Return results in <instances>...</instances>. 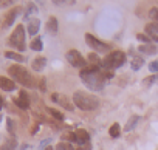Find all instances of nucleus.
I'll return each mask as SVG.
<instances>
[{
    "label": "nucleus",
    "mask_w": 158,
    "mask_h": 150,
    "mask_svg": "<svg viewBox=\"0 0 158 150\" xmlns=\"http://www.w3.org/2000/svg\"><path fill=\"white\" fill-rule=\"evenodd\" d=\"M79 78H81V81L84 82V85L92 91H101L106 87V81H107L104 78L102 68H99L98 65L82 68L81 73H79Z\"/></svg>",
    "instance_id": "1"
},
{
    "label": "nucleus",
    "mask_w": 158,
    "mask_h": 150,
    "mask_svg": "<svg viewBox=\"0 0 158 150\" xmlns=\"http://www.w3.org/2000/svg\"><path fill=\"white\" fill-rule=\"evenodd\" d=\"M8 73L14 82H19L20 85L27 87V88H36V81L33 79V76L30 74V71L22 67V65H11L8 68Z\"/></svg>",
    "instance_id": "2"
},
{
    "label": "nucleus",
    "mask_w": 158,
    "mask_h": 150,
    "mask_svg": "<svg viewBox=\"0 0 158 150\" xmlns=\"http://www.w3.org/2000/svg\"><path fill=\"white\" fill-rule=\"evenodd\" d=\"M73 104L84 111H93L99 107V99L85 91H76L73 95Z\"/></svg>",
    "instance_id": "3"
},
{
    "label": "nucleus",
    "mask_w": 158,
    "mask_h": 150,
    "mask_svg": "<svg viewBox=\"0 0 158 150\" xmlns=\"http://www.w3.org/2000/svg\"><path fill=\"white\" fill-rule=\"evenodd\" d=\"M124 63H126V53L119 50L110 51V54H107L102 60L104 70H116V68H121Z\"/></svg>",
    "instance_id": "4"
},
{
    "label": "nucleus",
    "mask_w": 158,
    "mask_h": 150,
    "mask_svg": "<svg viewBox=\"0 0 158 150\" xmlns=\"http://www.w3.org/2000/svg\"><path fill=\"white\" fill-rule=\"evenodd\" d=\"M10 47L16 48L17 51H25L27 45H25V26L20 23L14 28V31L11 33L10 39H8Z\"/></svg>",
    "instance_id": "5"
},
{
    "label": "nucleus",
    "mask_w": 158,
    "mask_h": 150,
    "mask_svg": "<svg viewBox=\"0 0 158 150\" xmlns=\"http://www.w3.org/2000/svg\"><path fill=\"white\" fill-rule=\"evenodd\" d=\"M85 42H87V45H89L93 51H96L98 54H104V53H109V51H110V45H109V43L99 40L98 37H95V36H92V34H85Z\"/></svg>",
    "instance_id": "6"
},
{
    "label": "nucleus",
    "mask_w": 158,
    "mask_h": 150,
    "mask_svg": "<svg viewBox=\"0 0 158 150\" xmlns=\"http://www.w3.org/2000/svg\"><path fill=\"white\" fill-rule=\"evenodd\" d=\"M65 57H67V62H68L71 67H74V68H85V67H87L85 57L79 53L77 50H70V51H67Z\"/></svg>",
    "instance_id": "7"
},
{
    "label": "nucleus",
    "mask_w": 158,
    "mask_h": 150,
    "mask_svg": "<svg viewBox=\"0 0 158 150\" xmlns=\"http://www.w3.org/2000/svg\"><path fill=\"white\" fill-rule=\"evenodd\" d=\"M74 138H76L74 142L79 144V147H84V144H85V145L90 144V135H89V132L84 130V128L76 130V132H74Z\"/></svg>",
    "instance_id": "8"
},
{
    "label": "nucleus",
    "mask_w": 158,
    "mask_h": 150,
    "mask_svg": "<svg viewBox=\"0 0 158 150\" xmlns=\"http://www.w3.org/2000/svg\"><path fill=\"white\" fill-rule=\"evenodd\" d=\"M14 104H16L19 108H22V110H28V108H30V96H28V93L22 90V91L19 93V96L14 99Z\"/></svg>",
    "instance_id": "9"
},
{
    "label": "nucleus",
    "mask_w": 158,
    "mask_h": 150,
    "mask_svg": "<svg viewBox=\"0 0 158 150\" xmlns=\"http://www.w3.org/2000/svg\"><path fill=\"white\" fill-rule=\"evenodd\" d=\"M19 14H20V8H11V10L6 13L5 19H3V26H5V28L11 26V25L14 23V20L17 19Z\"/></svg>",
    "instance_id": "10"
},
{
    "label": "nucleus",
    "mask_w": 158,
    "mask_h": 150,
    "mask_svg": "<svg viewBox=\"0 0 158 150\" xmlns=\"http://www.w3.org/2000/svg\"><path fill=\"white\" fill-rule=\"evenodd\" d=\"M39 30H40V20L37 19V17H31L30 20H28V26H27V33L30 34V36H36L37 33H39Z\"/></svg>",
    "instance_id": "11"
},
{
    "label": "nucleus",
    "mask_w": 158,
    "mask_h": 150,
    "mask_svg": "<svg viewBox=\"0 0 158 150\" xmlns=\"http://www.w3.org/2000/svg\"><path fill=\"white\" fill-rule=\"evenodd\" d=\"M16 82L10 78H5V76H0V88L3 91H14L16 90Z\"/></svg>",
    "instance_id": "12"
},
{
    "label": "nucleus",
    "mask_w": 158,
    "mask_h": 150,
    "mask_svg": "<svg viewBox=\"0 0 158 150\" xmlns=\"http://www.w3.org/2000/svg\"><path fill=\"white\" fill-rule=\"evenodd\" d=\"M138 51L143 53V54H147V56H153L158 53V47L153 45V43H143L138 47Z\"/></svg>",
    "instance_id": "13"
},
{
    "label": "nucleus",
    "mask_w": 158,
    "mask_h": 150,
    "mask_svg": "<svg viewBox=\"0 0 158 150\" xmlns=\"http://www.w3.org/2000/svg\"><path fill=\"white\" fill-rule=\"evenodd\" d=\"M45 67H47V57H44V56H39L31 62V68L34 71H42Z\"/></svg>",
    "instance_id": "14"
},
{
    "label": "nucleus",
    "mask_w": 158,
    "mask_h": 150,
    "mask_svg": "<svg viewBox=\"0 0 158 150\" xmlns=\"http://www.w3.org/2000/svg\"><path fill=\"white\" fill-rule=\"evenodd\" d=\"M57 30H59L57 19H56L54 16H51V17L48 19V22H47V33H50V34H56Z\"/></svg>",
    "instance_id": "15"
},
{
    "label": "nucleus",
    "mask_w": 158,
    "mask_h": 150,
    "mask_svg": "<svg viewBox=\"0 0 158 150\" xmlns=\"http://www.w3.org/2000/svg\"><path fill=\"white\" fill-rule=\"evenodd\" d=\"M144 31H146V34H147L150 39L158 37V25H156V23H147V25L144 26Z\"/></svg>",
    "instance_id": "16"
},
{
    "label": "nucleus",
    "mask_w": 158,
    "mask_h": 150,
    "mask_svg": "<svg viewBox=\"0 0 158 150\" xmlns=\"http://www.w3.org/2000/svg\"><path fill=\"white\" fill-rule=\"evenodd\" d=\"M5 57H6V59H11V60H16V62H19V63H23V62L27 60V57H23L20 53H16V51H6V53H5Z\"/></svg>",
    "instance_id": "17"
},
{
    "label": "nucleus",
    "mask_w": 158,
    "mask_h": 150,
    "mask_svg": "<svg viewBox=\"0 0 158 150\" xmlns=\"http://www.w3.org/2000/svg\"><path fill=\"white\" fill-rule=\"evenodd\" d=\"M138 122H139V116H138V115L132 116V118L127 121V124L124 125V132H132V130L138 125Z\"/></svg>",
    "instance_id": "18"
},
{
    "label": "nucleus",
    "mask_w": 158,
    "mask_h": 150,
    "mask_svg": "<svg viewBox=\"0 0 158 150\" xmlns=\"http://www.w3.org/2000/svg\"><path fill=\"white\" fill-rule=\"evenodd\" d=\"M30 48H31L33 51H36V53L42 51V50H44V42H42V39H40V37L33 39V42L30 43Z\"/></svg>",
    "instance_id": "19"
},
{
    "label": "nucleus",
    "mask_w": 158,
    "mask_h": 150,
    "mask_svg": "<svg viewBox=\"0 0 158 150\" xmlns=\"http://www.w3.org/2000/svg\"><path fill=\"white\" fill-rule=\"evenodd\" d=\"M109 135L112 136V138H119V135H121V125L118 124V122H115V124H112L110 125V128H109Z\"/></svg>",
    "instance_id": "20"
},
{
    "label": "nucleus",
    "mask_w": 158,
    "mask_h": 150,
    "mask_svg": "<svg viewBox=\"0 0 158 150\" xmlns=\"http://www.w3.org/2000/svg\"><path fill=\"white\" fill-rule=\"evenodd\" d=\"M132 70H135V71H139L141 70V67L144 65V59L143 57H139V56H136V57H133V60H132Z\"/></svg>",
    "instance_id": "21"
},
{
    "label": "nucleus",
    "mask_w": 158,
    "mask_h": 150,
    "mask_svg": "<svg viewBox=\"0 0 158 150\" xmlns=\"http://www.w3.org/2000/svg\"><path fill=\"white\" fill-rule=\"evenodd\" d=\"M36 13H37V6H36L34 3H30V5L27 6L25 13H23V19H25V20H28V19H30V16H31V14H36Z\"/></svg>",
    "instance_id": "22"
},
{
    "label": "nucleus",
    "mask_w": 158,
    "mask_h": 150,
    "mask_svg": "<svg viewBox=\"0 0 158 150\" xmlns=\"http://www.w3.org/2000/svg\"><path fill=\"white\" fill-rule=\"evenodd\" d=\"M47 111L56 119V121H64L65 119V116H64V113H60L59 110H56V108H47Z\"/></svg>",
    "instance_id": "23"
},
{
    "label": "nucleus",
    "mask_w": 158,
    "mask_h": 150,
    "mask_svg": "<svg viewBox=\"0 0 158 150\" xmlns=\"http://www.w3.org/2000/svg\"><path fill=\"white\" fill-rule=\"evenodd\" d=\"M87 57H89V60H90L93 65H98V67H99V65H102V60L98 57V54H96V53H90Z\"/></svg>",
    "instance_id": "24"
},
{
    "label": "nucleus",
    "mask_w": 158,
    "mask_h": 150,
    "mask_svg": "<svg viewBox=\"0 0 158 150\" xmlns=\"http://www.w3.org/2000/svg\"><path fill=\"white\" fill-rule=\"evenodd\" d=\"M54 150H74V148H73V145H71L70 142L62 141V142H59V144L56 145V148H54Z\"/></svg>",
    "instance_id": "25"
},
{
    "label": "nucleus",
    "mask_w": 158,
    "mask_h": 150,
    "mask_svg": "<svg viewBox=\"0 0 158 150\" xmlns=\"http://www.w3.org/2000/svg\"><path fill=\"white\" fill-rule=\"evenodd\" d=\"M158 81V74H152V76H149V78H146L144 79V84L147 85V87H150L152 84H155Z\"/></svg>",
    "instance_id": "26"
},
{
    "label": "nucleus",
    "mask_w": 158,
    "mask_h": 150,
    "mask_svg": "<svg viewBox=\"0 0 158 150\" xmlns=\"http://www.w3.org/2000/svg\"><path fill=\"white\" fill-rule=\"evenodd\" d=\"M136 39H138L139 42H143V43H152V39H150L147 34H138Z\"/></svg>",
    "instance_id": "27"
},
{
    "label": "nucleus",
    "mask_w": 158,
    "mask_h": 150,
    "mask_svg": "<svg viewBox=\"0 0 158 150\" xmlns=\"http://www.w3.org/2000/svg\"><path fill=\"white\" fill-rule=\"evenodd\" d=\"M149 17H150L152 20H155L156 25H158V8H152V10L149 11Z\"/></svg>",
    "instance_id": "28"
},
{
    "label": "nucleus",
    "mask_w": 158,
    "mask_h": 150,
    "mask_svg": "<svg viewBox=\"0 0 158 150\" xmlns=\"http://www.w3.org/2000/svg\"><path fill=\"white\" fill-rule=\"evenodd\" d=\"M6 124H8V132H10V135L14 136V121H13L11 118H8V119H6Z\"/></svg>",
    "instance_id": "29"
},
{
    "label": "nucleus",
    "mask_w": 158,
    "mask_h": 150,
    "mask_svg": "<svg viewBox=\"0 0 158 150\" xmlns=\"http://www.w3.org/2000/svg\"><path fill=\"white\" fill-rule=\"evenodd\" d=\"M149 70H150L153 74H156V73H158V60L150 62V63H149Z\"/></svg>",
    "instance_id": "30"
},
{
    "label": "nucleus",
    "mask_w": 158,
    "mask_h": 150,
    "mask_svg": "<svg viewBox=\"0 0 158 150\" xmlns=\"http://www.w3.org/2000/svg\"><path fill=\"white\" fill-rule=\"evenodd\" d=\"M13 2L11 0H0V8H6V6H11Z\"/></svg>",
    "instance_id": "31"
},
{
    "label": "nucleus",
    "mask_w": 158,
    "mask_h": 150,
    "mask_svg": "<svg viewBox=\"0 0 158 150\" xmlns=\"http://www.w3.org/2000/svg\"><path fill=\"white\" fill-rule=\"evenodd\" d=\"M50 142H51V139H50V138H48V139H44V141L40 142V145H39V148H44V150H45L47 147H50V145H48Z\"/></svg>",
    "instance_id": "32"
},
{
    "label": "nucleus",
    "mask_w": 158,
    "mask_h": 150,
    "mask_svg": "<svg viewBox=\"0 0 158 150\" xmlns=\"http://www.w3.org/2000/svg\"><path fill=\"white\" fill-rule=\"evenodd\" d=\"M51 99H53V102H59L60 99H59V93H53L51 95Z\"/></svg>",
    "instance_id": "33"
},
{
    "label": "nucleus",
    "mask_w": 158,
    "mask_h": 150,
    "mask_svg": "<svg viewBox=\"0 0 158 150\" xmlns=\"http://www.w3.org/2000/svg\"><path fill=\"white\" fill-rule=\"evenodd\" d=\"M45 82H47L45 79H40V84H39V87H40V90H42V91H45Z\"/></svg>",
    "instance_id": "34"
},
{
    "label": "nucleus",
    "mask_w": 158,
    "mask_h": 150,
    "mask_svg": "<svg viewBox=\"0 0 158 150\" xmlns=\"http://www.w3.org/2000/svg\"><path fill=\"white\" fill-rule=\"evenodd\" d=\"M0 150H11V148H10V147H8L6 144H3L2 147H0Z\"/></svg>",
    "instance_id": "35"
},
{
    "label": "nucleus",
    "mask_w": 158,
    "mask_h": 150,
    "mask_svg": "<svg viewBox=\"0 0 158 150\" xmlns=\"http://www.w3.org/2000/svg\"><path fill=\"white\" fill-rule=\"evenodd\" d=\"M152 42H153V43H158V37H153V39H152Z\"/></svg>",
    "instance_id": "36"
},
{
    "label": "nucleus",
    "mask_w": 158,
    "mask_h": 150,
    "mask_svg": "<svg viewBox=\"0 0 158 150\" xmlns=\"http://www.w3.org/2000/svg\"><path fill=\"white\" fill-rule=\"evenodd\" d=\"M45 150H54V148H53V147H51V145H50V147H47V148H45Z\"/></svg>",
    "instance_id": "37"
},
{
    "label": "nucleus",
    "mask_w": 158,
    "mask_h": 150,
    "mask_svg": "<svg viewBox=\"0 0 158 150\" xmlns=\"http://www.w3.org/2000/svg\"><path fill=\"white\" fill-rule=\"evenodd\" d=\"M2 119H3V116H2V115H0V122H2Z\"/></svg>",
    "instance_id": "38"
}]
</instances>
